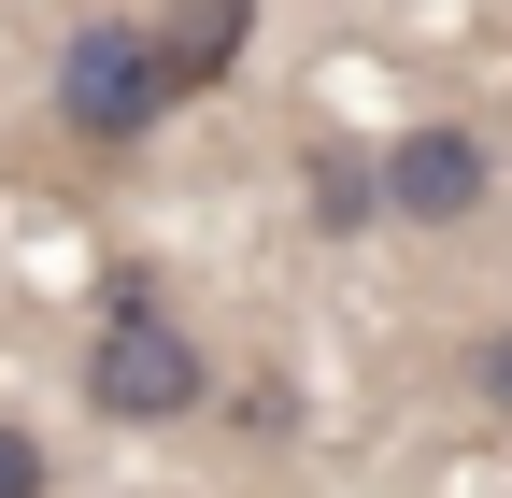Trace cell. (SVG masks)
I'll return each instance as SVG.
<instances>
[{"mask_svg":"<svg viewBox=\"0 0 512 498\" xmlns=\"http://www.w3.org/2000/svg\"><path fill=\"white\" fill-rule=\"evenodd\" d=\"M242 43H256V0H157V57H171L185 100H214L242 72Z\"/></svg>","mask_w":512,"mask_h":498,"instance_id":"4","label":"cell"},{"mask_svg":"<svg viewBox=\"0 0 512 498\" xmlns=\"http://www.w3.org/2000/svg\"><path fill=\"white\" fill-rule=\"evenodd\" d=\"M0 498H57V456H43L29 413H0Z\"/></svg>","mask_w":512,"mask_h":498,"instance_id":"6","label":"cell"},{"mask_svg":"<svg viewBox=\"0 0 512 498\" xmlns=\"http://www.w3.org/2000/svg\"><path fill=\"white\" fill-rule=\"evenodd\" d=\"M484 200H498L484 129H456V114H413V129L384 143V214H399V228H470Z\"/></svg>","mask_w":512,"mask_h":498,"instance_id":"3","label":"cell"},{"mask_svg":"<svg viewBox=\"0 0 512 498\" xmlns=\"http://www.w3.org/2000/svg\"><path fill=\"white\" fill-rule=\"evenodd\" d=\"M86 399L114 427H185L214 399V356L171 328V285L157 271H100V342H86Z\"/></svg>","mask_w":512,"mask_h":498,"instance_id":"1","label":"cell"},{"mask_svg":"<svg viewBox=\"0 0 512 498\" xmlns=\"http://www.w3.org/2000/svg\"><path fill=\"white\" fill-rule=\"evenodd\" d=\"M470 399H484V413H512V314L470 342Z\"/></svg>","mask_w":512,"mask_h":498,"instance_id":"7","label":"cell"},{"mask_svg":"<svg viewBox=\"0 0 512 498\" xmlns=\"http://www.w3.org/2000/svg\"><path fill=\"white\" fill-rule=\"evenodd\" d=\"M171 57H157V15H86L72 43H57V129H72L86 157H128L171 129Z\"/></svg>","mask_w":512,"mask_h":498,"instance_id":"2","label":"cell"},{"mask_svg":"<svg viewBox=\"0 0 512 498\" xmlns=\"http://www.w3.org/2000/svg\"><path fill=\"white\" fill-rule=\"evenodd\" d=\"M299 185H313V228H328V242H356V228L384 214V157H356V143H313Z\"/></svg>","mask_w":512,"mask_h":498,"instance_id":"5","label":"cell"}]
</instances>
